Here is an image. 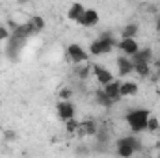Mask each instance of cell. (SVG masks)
I'll use <instances>...</instances> for the list:
<instances>
[{
  "label": "cell",
  "mask_w": 160,
  "mask_h": 158,
  "mask_svg": "<svg viewBox=\"0 0 160 158\" xmlns=\"http://www.w3.org/2000/svg\"><path fill=\"white\" fill-rule=\"evenodd\" d=\"M149 116H151V112L147 108H132V110H128L125 114V121H127L130 132H134V134L145 132Z\"/></svg>",
  "instance_id": "obj_1"
},
{
  "label": "cell",
  "mask_w": 160,
  "mask_h": 158,
  "mask_svg": "<svg viewBox=\"0 0 160 158\" xmlns=\"http://www.w3.org/2000/svg\"><path fill=\"white\" fill-rule=\"evenodd\" d=\"M118 47V43L114 39V36L110 32H102L97 39H93L89 43V56H104V54H110L114 48Z\"/></svg>",
  "instance_id": "obj_2"
},
{
  "label": "cell",
  "mask_w": 160,
  "mask_h": 158,
  "mask_svg": "<svg viewBox=\"0 0 160 158\" xmlns=\"http://www.w3.org/2000/svg\"><path fill=\"white\" fill-rule=\"evenodd\" d=\"M142 151V140L132 132V136H123L116 141V153L123 158H128Z\"/></svg>",
  "instance_id": "obj_3"
},
{
  "label": "cell",
  "mask_w": 160,
  "mask_h": 158,
  "mask_svg": "<svg viewBox=\"0 0 160 158\" xmlns=\"http://www.w3.org/2000/svg\"><path fill=\"white\" fill-rule=\"evenodd\" d=\"M67 56H69V60L77 65V63H84V62H88L89 60V52L78 45V43H71L69 47H67Z\"/></svg>",
  "instance_id": "obj_4"
},
{
  "label": "cell",
  "mask_w": 160,
  "mask_h": 158,
  "mask_svg": "<svg viewBox=\"0 0 160 158\" xmlns=\"http://www.w3.org/2000/svg\"><path fill=\"white\" fill-rule=\"evenodd\" d=\"M97 132H99V123L93 119H88V121H80L77 136L78 138H95Z\"/></svg>",
  "instance_id": "obj_5"
},
{
  "label": "cell",
  "mask_w": 160,
  "mask_h": 158,
  "mask_svg": "<svg viewBox=\"0 0 160 158\" xmlns=\"http://www.w3.org/2000/svg\"><path fill=\"white\" fill-rule=\"evenodd\" d=\"M56 114H58V119L60 121H69V119L75 117V114H77V108H75V104L71 102V101H60L58 102V106H56Z\"/></svg>",
  "instance_id": "obj_6"
},
{
  "label": "cell",
  "mask_w": 160,
  "mask_h": 158,
  "mask_svg": "<svg viewBox=\"0 0 160 158\" xmlns=\"http://www.w3.org/2000/svg\"><path fill=\"white\" fill-rule=\"evenodd\" d=\"M99 21H101L99 11H97L95 7H86L84 15L78 19V24L80 26H84V28H93V26L99 24Z\"/></svg>",
  "instance_id": "obj_7"
},
{
  "label": "cell",
  "mask_w": 160,
  "mask_h": 158,
  "mask_svg": "<svg viewBox=\"0 0 160 158\" xmlns=\"http://www.w3.org/2000/svg\"><path fill=\"white\" fill-rule=\"evenodd\" d=\"M91 75H95V78H97V82L101 86H104V84H108V82H112V80L116 78L110 69H106L104 65H99V63L91 65Z\"/></svg>",
  "instance_id": "obj_8"
},
{
  "label": "cell",
  "mask_w": 160,
  "mask_h": 158,
  "mask_svg": "<svg viewBox=\"0 0 160 158\" xmlns=\"http://www.w3.org/2000/svg\"><path fill=\"white\" fill-rule=\"evenodd\" d=\"M118 48L125 56H132V54H136L140 50V45L134 37H121L119 43H118Z\"/></svg>",
  "instance_id": "obj_9"
},
{
  "label": "cell",
  "mask_w": 160,
  "mask_h": 158,
  "mask_svg": "<svg viewBox=\"0 0 160 158\" xmlns=\"http://www.w3.org/2000/svg\"><path fill=\"white\" fill-rule=\"evenodd\" d=\"M118 75L119 77H127V75H130V73H134V63H132V60H130V56H125V54H121L119 58H118Z\"/></svg>",
  "instance_id": "obj_10"
},
{
  "label": "cell",
  "mask_w": 160,
  "mask_h": 158,
  "mask_svg": "<svg viewBox=\"0 0 160 158\" xmlns=\"http://www.w3.org/2000/svg\"><path fill=\"white\" fill-rule=\"evenodd\" d=\"M119 86H121V80H116V78L112 80V82H108V84H104V86H102V89L106 91V95L112 99V102H114V104L121 101Z\"/></svg>",
  "instance_id": "obj_11"
},
{
  "label": "cell",
  "mask_w": 160,
  "mask_h": 158,
  "mask_svg": "<svg viewBox=\"0 0 160 158\" xmlns=\"http://www.w3.org/2000/svg\"><path fill=\"white\" fill-rule=\"evenodd\" d=\"M22 45H24V41L22 39H17V37H9V39L6 41V50H8V56L11 58V60H17V54L21 52V48H22Z\"/></svg>",
  "instance_id": "obj_12"
},
{
  "label": "cell",
  "mask_w": 160,
  "mask_h": 158,
  "mask_svg": "<svg viewBox=\"0 0 160 158\" xmlns=\"http://www.w3.org/2000/svg\"><path fill=\"white\" fill-rule=\"evenodd\" d=\"M138 91H140V87H138V84H136L134 80H125V82H121V86H119L121 99H123V97H134V95H138Z\"/></svg>",
  "instance_id": "obj_13"
},
{
  "label": "cell",
  "mask_w": 160,
  "mask_h": 158,
  "mask_svg": "<svg viewBox=\"0 0 160 158\" xmlns=\"http://www.w3.org/2000/svg\"><path fill=\"white\" fill-rule=\"evenodd\" d=\"M11 36H13V37H17V39H22V41H26L28 37H32V30H30L28 21H26V22H22V24H19V22H17V26L11 30Z\"/></svg>",
  "instance_id": "obj_14"
},
{
  "label": "cell",
  "mask_w": 160,
  "mask_h": 158,
  "mask_svg": "<svg viewBox=\"0 0 160 158\" xmlns=\"http://www.w3.org/2000/svg\"><path fill=\"white\" fill-rule=\"evenodd\" d=\"M28 24H30L32 36H38V34H41V32L45 30V26H47V21H45L41 15H34V17H30Z\"/></svg>",
  "instance_id": "obj_15"
},
{
  "label": "cell",
  "mask_w": 160,
  "mask_h": 158,
  "mask_svg": "<svg viewBox=\"0 0 160 158\" xmlns=\"http://www.w3.org/2000/svg\"><path fill=\"white\" fill-rule=\"evenodd\" d=\"M153 58H155V54H153V50H151L149 47L140 48L136 54H132V56H130L132 63H134V62H147V63H151V62H153Z\"/></svg>",
  "instance_id": "obj_16"
},
{
  "label": "cell",
  "mask_w": 160,
  "mask_h": 158,
  "mask_svg": "<svg viewBox=\"0 0 160 158\" xmlns=\"http://www.w3.org/2000/svg\"><path fill=\"white\" fill-rule=\"evenodd\" d=\"M84 11H86L84 4L75 2V4H71V7L67 9V19H69V21H73V22H78V19L84 15Z\"/></svg>",
  "instance_id": "obj_17"
},
{
  "label": "cell",
  "mask_w": 160,
  "mask_h": 158,
  "mask_svg": "<svg viewBox=\"0 0 160 158\" xmlns=\"http://www.w3.org/2000/svg\"><path fill=\"white\" fill-rule=\"evenodd\" d=\"M95 102H97L99 106H102V108H112V106H114L112 99L106 95L104 89H97V91H95Z\"/></svg>",
  "instance_id": "obj_18"
},
{
  "label": "cell",
  "mask_w": 160,
  "mask_h": 158,
  "mask_svg": "<svg viewBox=\"0 0 160 158\" xmlns=\"http://www.w3.org/2000/svg\"><path fill=\"white\" fill-rule=\"evenodd\" d=\"M138 34H140V26L136 22H128L121 28V37H134L136 39Z\"/></svg>",
  "instance_id": "obj_19"
},
{
  "label": "cell",
  "mask_w": 160,
  "mask_h": 158,
  "mask_svg": "<svg viewBox=\"0 0 160 158\" xmlns=\"http://www.w3.org/2000/svg\"><path fill=\"white\" fill-rule=\"evenodd\" d=\"M134 73L138 77H142V78L149 77L151 75V63H147V62H134Z\"/></svg>",
  "instance_id": "obj_20"
},
{
  "label": "cell",
  "mask_w": 160,
  "mask_h": 158,
  "mask_svg": "<svg viewBox=\"0 0 160 158\" xmlns=\"http://www.w3.org/2000/svg\"><path fill=\"white\" fill-rule=\"evenodd\" d=\"M75 75H77L80 80H86L89 75H91V65H88V62H84V63H77Z\"/></svg>",
  "instance_id": "obj_21"
},
{
  "label": "cell",
  "mask_w": 160,
  "mask_h": 158,
  "mask_svg": "<svg viewBox=\"0 0 160 158\" xmlns=\"http://www.w3.org/2000/svg\"><path fill=\"white\" fill-rule=\"evenodd\" d=\"M160 128V119L155 117V116H149V119H147V132H151V134H155V132H158Z\"/></svg>",
  "instance_id": "obj_22"
},
{
  "label": "cell",
  "mask_w": 160,
  "mask_h": 158,
  "mask_svg": "<svg viewBox=\"0 0 160 158\" xmlns=\"http://www.w3.org/2000/svg\"><path fill=\"white\" fill-rule=\"evenodd\" d=\"M78 125L80 121H77V119H69V121H65V130L69 132V134H77V130H78Z\"/></svg>",
  "instance_id": "obj_23"
},
{
  "label": "cell",
  "mask_w": 160,
  "mask_h": 158,
  "mask_svg": "<svg viewBox=\"0 0 160 158\" xmlns=\"http://www.w3.org/2000/svg\"><path fill=\"white\" fill-rule=\"evenodd\" d=\"M9 37H11V30L0 24V43H4V41H8Z\"/></svg>",
  "instance_id": "obj_24"
},
{
  "label": "cell",
  "mask_w": 160,
  "mask_h": 158,
  "mask_svg": "<svg viewBox=\"0 0 160 158\" xmlns=\"http://www.w3.org/2000/svg\"><path fill=\"white\" fill-rule=\"evenodd\" d=\"M71 97H73V91H71L69 87L60 89V99H62V101H71Z\"/></svg>",
  "instance_id": "obj_25"
},
{
  "label": "cell",
  "mask_w": 160,
  "mask_h": 158,
  "mask_svg": "<svg viewBox=\"0 0 160 158\" xmlns=\"http://www.w3.org/2000/svg\"><path fill=\"white\" fill-rule=\"evenodd\" d=\"M15 138H17V132H15V130H11V128L4 130V140H6V141H13Z\"/></svg>",
  "instance_id": "obj_26"
},
{
  "label": "cell",
  "mask_w": 160,
  "mask_h": 158,
  "mask_svg": "<svg viewBox=\"0 0 160 158\" xmlns=\"http://www.w3.org/2000/svg\"><path fill=\"white\" fill-rule=\"evenodd\" d=\"M155 30L160 34V13L157 15V21H155Z\"/></svg>",
  "instance_id": "obj_27"
},
{
  "label": "cell",
  "mask_w": 160,
  "mask_h": 158,
  "mask_svg": "<svg viewBox=\"0 0 160 158\" xmlns=\"http://www.w3.org/2000/svg\"><path fill=\"white\" fill-rule=\"evenodd\" d=\"M19 4H28V2H32V0H17Z\"/></svg>",
  "instance_id": "obj_28"
},
{
  "label": "cell",
  "mask_w": 160,
  "mask_h": 158,
  "mask_svg": "<svg viewBox=\"0 0 160 158\" xmlns=\"http://www.w3.org/2000/svg\"><path fill=\"white\" fill-rule=\"evenodd\" d=\"M158 134H160V128H158Z\"/></svg>",
  "instance_id": "obj_29"
},
{
  "label": "cell",
  "mask_w": 160,
  "mask_h": 158,
  "mask_svg": "<svg viewBox=\"0 0 160 158\" xmlns=\"http://www.w3.org/2000/svg\"><path fill=\"white\" fill-rule=\"evenodd\" d=\"M0 104H2V101H0Z\"/></svg>",
  "instance_id": "obj_30"
},
{
  "label": "cell",
  "mask_w": 160,
  "mask_h": 158,
  "mask_svg": "<svg viewBox=\"0 0 160 158\" xmlns=\"http://www.w3.org/2000/svg\"><path fill=\"white\" fill-rule=\"evenodd\" d=\"M0 45H2V43H0Z\"/></svg>",
  "instance_id": "obj_31"
}]
</instances>
